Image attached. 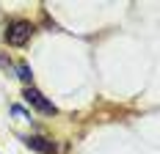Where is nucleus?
Listing matches in <instances>:
<instances>
[{
	"label": "nucleus",
	"mask_w": 160,
	"mask_h": 154,
	"mask_svg": "<svg viewBox=\"0 0 160 154\" xmlns=\"http://www.w3.org/2000/svg\"><path fill=\"white\" fill-rule=\"evenodd\" d=\"M33 36V25L28 19H14V22H8V28H6V41L11 47H22L28 44V39Z\"/></svg>",
	"instance_id": "1"
},
{
	"label": "nucleus",
	"mask_w": 160,
	"mask_h": 154,
	"mask_svg": "<svg viewBox=\"0 0 160 154\" xmlns=\"http://www.w3.org/2000/svg\"><path fill=\"white\" fill-rule=\"evenodd\" d=\"M22 99H25L31 108H36L39 113H44V116H52V113H55V105H52V102H47V99H44V94H39L36 88H31V85L22 91Z\"/></svg>",
	"instance_id": "2"
},
{
	"label": "nucleus",
	"mask_w": 160,
	"mask_h": 154,
	"mask_svg": "<svg viewBox=\"0 0 160 154\" xmlns=\"http://www.w3.org/2000/svg\"><path fill=\"white\" fill-rule=\"evenodd\" d=\"M25 146L28 149H36V152H42V154H55V143L47 138H42V135H28L25 138Z\"/></svg>",
	"instance_id": "3"
},
{
	"label": "nucleus",
	"mask_w": 160,
	"mask_h": 154,
	"mask_svg": "<svg viewBox=\"0 0 160 154\" xmlns=\"http://www.w3.org/2000/svg\"><path fill=\"white\" fill-rule=\"evenodd\" d=\"M17 77H19V80L25 83V88L31 85L33 75H31V66H28V63H25V61H19V63H17Z\"/></svg>",
	"instance_id": "4"
},
{
	"label": "nucleus",
	"mask_w": 160,
	"mask_h": 154,
	"mask_svg": "<svg viewBox=\"0 0 160 154\" xmlns=\"http://www.w3.org/2000/svg\"><path fill=\"white\" fill-rule=\"evenodd\" d=\"M11 110H14V116H19V118H31V116H28V113H25V110L19 108V105H14V108H11Z\"/></svg>",
	"instance_id": "5"
}]
</instances>
